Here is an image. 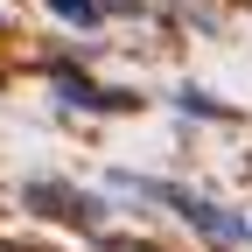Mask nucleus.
<instances>
[{"label": "nucleus", "mask_w": 252, "mask_h": 252, "mask_svg": "<svg viewBox=\"0 0 252 252\" xmlns=\"http://www.w3.org/2000/svg\"><path fill=\"white\" fill-rule=\"evenodd\" d=\"M119 189H133V196H154V203L182 210V224L196 231V238H210L217 252H238V245L252 238L245 217H238V210H224V203H210V196H189V189H168V182H133V175H119Z\"/></svg>", "instance_id": "1"}, {"label": "nucleus", "mask_w": 252, "mask_h": 252, "mask_svg": "<svg viewBox=\"0 0 252 252\" xmlns=\"http://www.w3.org/2000/svg\"><path fill=\"white\" fill-rule=\"evenodd\" d=\"M21 196L35 210H49V217H70V224H91V217H98V203H91L84 189H63V182H28Z\"/></svg>", "instance_id": "2"}, {"label": "nucleus", "mask_w": 252, "mask_h": 252, "mask_svg": "<svg viewBox=\"0 0 252 252\" xmlns=\"http://www.w3.org/2000/svg\"><path fill=\"white\" fill-rule=\"evenodd\" d=\"M56 98L63 105H84V112H126V105H133L126 91H98V84L77 77V70H56Z\"/></svg>", "instance_id": "3"}, {"label": "nucleus", "mask_w": 252, "mask_h": 252, "mask_svg": "<svg viewBox=\"0 0 252 252\" xmlns=\"http://www.w3.org/2000/svg\"><path fill=\"white\" fill-rule=\"evenodd\" d=\"M49 7H56L63 21H70V28H98V14H105L98 0H49Z\"/></svg>", "instance_id": "4"}, {"label": "nucleus", "mask_w": 252, "mask_h": 252, "mask_svg": "<svg viewBox=\"0 0 252 252\" xmlns=\"http://www.w3.org/2000/svg\"><path fill=\"white\" fill-rule=\"evenodd\" d=\"M175 105H182V112H196V119H231L224 105L210 98V91H175Z\"/></svg>", "instance_id": "5"}]
</instances>
